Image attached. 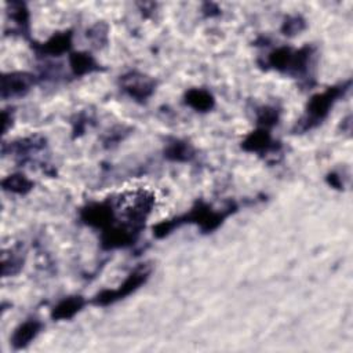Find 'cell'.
I'll return each instance as SVG.
<instances>
[{
	"mask_svg": "<svg viewBox=\"0 0 353 353\" xmlns=\"http://www.w3.org/2000/svg\"><path fill=\"white\" fill-rule=\"evenodd\" d=\"M349 87H350V80L336 84V85H332V87H328L323 92L314 94L309 99L306 109H305V114L295 124L294 131L305 132V131L312 130V128L317 127L319 124H321L323 120H325L327 116L330 114V110L332 109L335 102L347 92Z\"/></svg>",
	"mask_w": 353,
	"mask_h": 353,
	"instance_id": "obj_1",
	"label": "cell"
},
{
	"mask_svg": "<svg viewBox=\"0 0 353 353\" xmlns=\"http://www.w3.org/2000/svg\"><path fill=\"white\" fill-rule=\"evenodd\" d=\"M236 208L237 207L234 204H230L228 208L216 211L210 204L204 201H197L189 212L178 218H174V221L176 223V228L183 223H196L203 233H211L215 229H218L225 221V218L233 214Z\"/></svg>",
	"mask_w": 353,
	"mask_h": 353,
	"instance_id": "obj_2",
	"label": "cell"
},
{
	"mask_svg": "<svg viewBox=\"0 0 353 353\" xmlns=\"http://www.w3.org/2000/svg\"><path fill=\"white\" fill-rule=\"evenodd\" d=\"M149 276L150 268L148 265H139L124 279V281L117 288L102 290L92 298L91 302L97 306H108L120 299H124L125 296L135 292L141 285H143L148 281Z\"/></svg>",
	"mask_w": 353,
	"mask_h": 353,
	"instance_id": "obj_3",
	"label": "cell"
},
{
	"mask_svg": "<svg viewBox=\"0 0 353 353\" xmlns=\"http://www.w3.org/2000/svg\"><path fill=\"white\" fill-rule=\"evenodd\" d=\"M120 201L124 203L123 205V214L127 219L125 223L135 228L137 230H142L146 218L152 212L154 197L148 190H135L132 193H128L125 199H120Z\"/></svg>",
	"mask_w": 353,
	"mask_h": 353,
	"instance_id": "obj_4",
	"label": "cell"
},
{
	"mask_svg": "<svg viewBox=\"0 0 353 353\" xmlns=\"http://www.w3.org/2000/svg\"><path fill=\"white\" fill-rule=\"evenodd\" d=\"M120 88L134 101L145 102L153 95L156 90V81L145 73L131 70L120 76Z\"/></svg>",
	"mask_w": 353,
	"mask_h": 353,
	"instance_id": "obj_5",
	"label": "cell"
},
{
	"mask_svg": "<svg viewBox=\"0 0 353 353\" xmlns=\"http://www.w3.org/2000/svg\"><path fill=\"white\" fill-rule=\"evenodd\" d=\"M139 230L130 226L128 223H120V225H110L106 229L102 230L101 234V247L106 251L117 250V248H125L135 243L138 239Z\"/></svg>",
	"mask_w": 353,
	"mask_h": 353,
	"instance_id": "obj_6",
	"label": "cell"
},
{
	"mask_svg": "<svg viewBox=\"0 0 353 353\" xmlns=\"http://www.w3.org/2000/svg\"><path fill=\"white\" fill-rule=\"evenodd\" d=\"M36 81H37L36 76L28 72L3 73L1 85H0L1 98L8 99V98L23 97L33 88Z\"/></svg>",
	"mask_w": 353,
	"mask_h": 353,
	"instance_id": "obj_7",
	"label": "cell"
},
{
	"mask_svg": "<svg viewBox=\"0 0 353 353\" xmlns=\"http://www.w3.org/2000/svg\"><path fill=\"white\" fill-rule=\"evenodd\" d=\"M80 219L83 221V223L91 228L103 230L108 226L113 225L114 208L110 201L88 203L80 210Z\"/></svg>",
	"mask_w": 353,
	"mask_h": 353,
	"instance_id": "obj_8",
	"label": "cell"
},
{
	"mask_svg": "<svg viewBox=\"0 0 353 353\" xmlns=\"http://www.w3.org/2000/svg\"><path fill=\"white\" fill-rule=\"evenodd\" d=\"M241 148L250 153L265 154L270 152H277L280 143L272 138V134L266 128L258 127L255 131H251L241 142Z\"/></svg>",
	"mask_w": 353,
	"mask_h": 353,
	"instance_id": "obj_9",
	"label": "cell"
},
{
	"mask_svg": "<svg viewBox=\"0 0 353 353\" xmlns=\"http://www.w3.org/2000/svg\"><path fill=\"white\" fill-rule=\"evenodd\" d=\"M72 30H65L59 33H54L44 43H33V48L39 55L46 57H59L68 52L72 47Z\"/></svg>",
	"mask_w": 353,
	"mask_h": 353,
	"instance_id": "obj_10",
	"label": "cell"
},
{
	"mask_svg": "<svg viewBox=\"0 0 353 353\" xmlns=\"http://www.w3.org/2000/svg\"><path fill=\"white\" fill-rule=\"evenodd\" d=\"M43 324L37 319H28L21 323L11 335V345L15 350L25 349L41 331Z\"/></svg>",
	"mask_w": 353,
	"mask_h": 353,
	"instance_id": "obj_11",
	"label": "cell"
},
{
	"mask_svg": "<svg viewBox=\"0 0 353 353\" xmlns=\"http://www.w3.org/2000/svg\"><path fill=\"white\" fill-rule=\"evenodd\" d=\"M46 148V138L41 135H32L26 138L17 139L10 143H3V154L7 152L15 154V156H28L32 152H39Z\"/></svg>",
	"mask_w": 353,
	"mask_h": 353,
	"instance_id": "obj_12",
	"label": "cell"
},
{
	"mask_svg": "<svg viewBox=\"0 0 353 353\" xmlns=\"http://www.w3.org/2000/svg\"><path fill=\"white\" fill-rule=\"evenodd\" d=\"M85 299L81 295H70L59 301L51 310V319L61 321L74 317L85 305Z\"/></svg>",
	"mask_w": 353,
	"mask_h": 353,
	"instance_id": "obj_13",
	"label": "cell"
},
{
	"mask_svg": "<svg viewBox=\"0 0 353 353\" xmlns=\"http://www.w3.org/2000/svg\"><path fill=\"white\" fill-rule=\"evenodd\" d=\"M163 153L167 160L175 161V163H188V161H192L196 156L194 148L189 142L183 139H176V138L168 141Z\"/></svg>",
	"mask_w": 353,
	"mask_h": 353,
	"instance_id": "obj_14",
	"label": "cell"
},
{
	"mask_svg": "<svg viewBox=\"0 0 353 353\" xmlns=\"http://www.w3.org/2000/svg\"><path fill=\"white\" fill-rule=\"evenodd\" d=\"M185 103L196 112L205 113L215 106L214 95L204 88H190L185 92Z\"/></svg>",
	"mask_w": 353,
	"mask_h": 353,
	"instance_id": "obj_15",
	"label": "cell"
},
{
	"mask_svg": "<svg viewBox=\"0 0 353 353\" xmlns=\"http://www.w3.org/2000/svg\"><path fill=\"white\" fill-rule=\"evenodd\" d=\"M69 65L73 76L80 77L84 74H90L95 70H99V65L95 58L87 51H77L69 55Z\"/></svg>",
	"mask_w": 353,
	"mask_h": 353,
	"instance_id": "obj_16",
	"label": "cell"
},
{
	"mask_svg": "<svg viewBox=\"0 0 353 353\" xmlns=\"http://www.w3.org/2000/svg\"><path fill=\"white\" fill-rule=\"evenodd\" d=\"M7 14L11 18V21L17 25L18 30L23 34H28L29 32V10L26 7V3L19 0H12L6 3Z\"/></svg>",
	"mask_w": 353,
	"mask_h": 353,
	"instance_id": "obj_17",
	"label": "cell"
},
{
	"mask_svg": "<svg viewBox=\"0 0 353 353\" xmlns=\"http://www.w3.org/2000/svg\"><path fill=\"white\" fill-rule=\"evenodd\" d=\"M292 57H294V50L285 46L277 47L273 50L268 58H266V65L270 66L274 70L288 73L291 63H292Z\"/></svg>",
	"mask_w": 353,
	"mask_h": 353,
	"instance_id": "obj_18",
	"label": "cell"
},
{
	"mask_svg": "<svg viewBox=\"0 0 353 353\" xmlns=\"http://www.w3.org/2000/svg\"><path fill=\"white\" fill-rule=\"evenodd\" d=\"M1 188L3 190L14 194H26L33 189V182L26 175L15 172L3 178Z\"/></svg>",
	"mask_w": 353,
	"mask_h": 353,
	"instance_id": "obj_19",
	"label": "cell"
},
{
	"mask_svg": "<svg viewBox=\"0 0 353 353\" xmlns=\"http://www.w3.org/2000/svg\"><path fill=\"white\" fill-rule=\"evenodd\" d=\"M23 266V255L21 247H15L10 250V254L4 250L1 256V274L4 277L17 274Z\"/></svg>",
	"mask_w": 353,
	"mask_h": 353,
	"instance_id": "obj_20",
	"label": "cell"
},
{
	"mask_svg": "<svg viewBox=\"0 0 353 353\" xmlns=\"http://www.w3.org/2000/svg\"><path fill=\"white\" fill-rule=\"evenodd\" d=\"M279 119H280V110L274 106L265 105L258 108L256 110V123L261 128L270 130L279 123Z\"/></svg>",
	"mask_w": 353,
	"mask_h": 353,
	"instance_id": "obj_21",
	"label": "cell"
},
{
	"mask_svg": "<svg viewBox=\"0 0 353 353\" xmlns=\"http://www.w3.org/2000/svg\"><path fill=\"white\" fill-rule=\"evenodd\" d=\"M305 28H306V21L303 19V17L299 14H294L284 18L280 30L284 36L292 37L299 34Z\"/></svg>",
	"mask_w": 353,
	"mask_h": 353,
	"instance_id": "obj_22",
	"label": "cell"
},
{
	"mask_svg": "<svg viewBox=\"0 0 353 353\" xmlns=\"http://www.w3.org/2000/svg\"><path fill=\"white\" fill-rule=\"evenodd\" d=\"M108 32H109V28L105 22H97L90 29H87L85 36L92 43V46H95L97 48H101L108 41Z\"/></svg>",
	"mask_w": 353,
	"mask_h": 353,
	"instance_id": "obj_23",
	"label": "cell"
},
{
	"mask_svg": "<svg viewBox=\"0 0 353 353\" xmlns=\"http://www.w3.org/2000/svg\"><path fill=\"white\" fill-rule=\"evenodd\" d=\"M12 109H4L3 110V132L6 134L8 131V128L12 125V120H14V116H12Z\"/></svg>",
	"mask_w": 353,
	"mask_h": 353,
	"instance_id": "obj_24",
	"label": "cell"
},
{
	"mask_svg": "<svg viewBox=\"0 0 353 353\" xmlns=\"http://www.w3.org/2000/svg\"><path fill=\"white\" fill-rule=\"evenodd\" d=\"M203 14L205 17H216V15L221 14V11L216 7V4H214V3H204L203 4Z\"/></svg>",
	"mask_w": 353,
	"mask_h": 353,
	"instance_id": "obj_25",
	"label": "cell"
},
{
	"mask_svg": "<svg viewBox=\"0 0 353 353\" xmlns=\"http://www.w3.org/2000/svg\"><path fill=\"white\" fill-rule=\"evenodd\" d=\"M327 182H328L332 188H336V189H341V186H342V181H341L339 175H336L335 172L328 174V176H327Z\"/></svg>",
	"mask_w": 353,
	"mask_h": 353,
	"instance_id": "obj_26",
	"label": "cell"
}]
</instances>
